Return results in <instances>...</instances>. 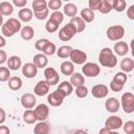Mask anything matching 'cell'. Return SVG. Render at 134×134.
<instances>
[{
	"label": "cell",
	"mask_w": 134,
	"mask_h": 134,
	"mask_svg": "<svg viewBox=\"0 0 134 134\" xmlns=\"http://www.w3.org/2000/svg\"><path fill=\"white\" fill-rule=\"evenodd\" d=\"M98 61L102 66L109 67V68H113L117 64L116 55L114 54L113 50L110 49L109 47H105L100 50L99 55H98Z\"/></svg>",
	"instance_id": "6da1fadb"
},
{
	"label": "cell",
	"mask_w": 134,
	"mask_h": 134,
	"mask_svg": "<svg viewBox=\"0 0 134 134\" xmlns=\"http://www.w3.org/2000/svg\"><path fill=\"white\" fill-rule=\"evenodd\" d=\"M21 22L15 18H9L2 26H1V31L4 37H13L15 34L21 30Z\"/></svg>",
	"instance_id": "7a4b0ae2"
},
{
	"label": "cell",
	"mask_w": 134,
	"mask_h": 134,
	"mask_svg": "<svg viewBox=\"0 0 134 134\" xmlns=\"http://www.w3.org/2000/svg\"><path fill=\"white\" fill-rule=\"evenodd\" d=\"M122 110L125 113H133L134 112V95L131 92H126L121 95L120 100Z\"/></svg>",
	"instance_id": "3957f363"
},
{
	"label": "cell",
	"mask_w": 134,
	"mask_h": 134,
	"mask_svg": "<svg viewBox=\"0 0 134 134\" xmlns=\"http://www.w3.org/2000/svg\"><path fill=\"white\" fill-rule=\"evenodd\" d=\"M75 34H76L75 27L71 23H67L59 30V38H60V40L67 42V41L71 40L75 36Z\"/></svg>",
	"instance_id": "277c9868"
},
{
	"label": "cell",
	"mask_w": 134,
	"mask_h": 134,
	"mask_svg": "<svg viewBox=\"0 0 134 134\" xmlns=\"http://www.w3.org/2000/svg\"><path fill=\"white\" fill-rule=\"evenodd\" d=\"M125 35V28L121 25H112L107 29V38L111 41H119Z\"/></svg>",
	"instance_id": "5b68a950"
},
{
	"label": "cell",
	"mask_w": 134,
	"mask_h": 134,
	"mask_svg": "<svg viewBox=\"0 0 134 134\" xmlns=\"http://www.w3.org/2000/svg\"><path fill=\"white\" fill-rule=\"evenodd\" d=\"M82 71L84 73V75L89 76V77H95L99 74L100 72V67L93 62H88L85 63L82 67Z\"/></svg>",
	"instance_id": "8992f818"
},
{
	"label": "cell",
	"mask_w": 134,
	"mask_h": 134,
	"mask_svg": "<svg viewBox=\"0 0 134 134\" xmlns=\"http://www.w3.org/2000/svg\"><path fill=\"white\" fill-rule=\"evenodd\" d=\"M44 76H45V81H46V83L49 85V87L57 85V84L59 83V81H60V75H59V73H58V72L55 71V69L52 68V67H47V68H45V70H44Z\"/></svg>",
	"instance_id": "52a82bcc"
},
{
	"label": "cell",
	"mask_w": 134,
	"mask_h": 134,
	"mask_svg": "<svg viewBox=\"0 0 134 134\" xmlns=\"http://www.w3.org/2000/svg\"><path fill=\"white\" fill-rule=\"evenodd\" d=\"M70 62L76 65H83L87 61V53L80 49H72L70 55Z\"/></svg>",
	"instance_id": "ba28073f"
},
{
	"label": "cell",
	"mask_w": 134,
	"mask_h": 134,
	"mask_svg": "<svg viewBox=\"0 0 134 134\" xmlns=\"http://www.w3.org/2000/svg\"><path fill=\"white\" fill-rule=\"evenodd\" d=\"M34 113H35V116H36L37 120L44 121L49 115V108L45 104H40L35 108Z\"/></svg>",
	"instance_id": "9c48e42d"
},
{
	"label": "cell",
	"mask_w": 134,
	"mask_h": 134,
	"mask_svg": "<svg viewBox=\"0 0 134 134\" xmlns=\"http://www.w3.org/2000/svg\"><path fill=\"white\" fill-rule=\"evenodd\" d=\"M121 126H122V119L118 116H115V115L109 116L105 121V128L109 129L110 131L118 130Z\"/></svg>",
	"instance_id": "30bf717a"
},
{
	"label": "cell",
	"mask_w": 134,
	"mask_h": 134,
	"mask_svg": "<svg viewBox=\"0 0 134 134\" xmlns=\"http://www.w3.org/2000/svg\"><path fill=\"white\" fill-rule=\"evenodd\" d=\"M64 98H65V96L61 92H59L58 90H55V91L51 92L50 94H48L47 102L52 107H59V106H61L63 104Z\"/></svg>",
	"instance_id": "8fae6325"
},
{
	"label": "cell",
	"mask_w": 134,
	"mask_h": 134,
	"mask_svg": "<svg viewBox=\"0 0 134 134\" xmlns=\"http://www.w3.org/2000/svg\"><path fill=\"white\" fill-rule=\"evenodd\" d=\"M108 92H109V89L106 85L104 84H97V85H94L91 89V93L94 97L96 98H104L108 95Z\"/></svg>",
	"instance_id": "7c38bea8"
},
{
	"label": "cell",
	"mask_w": 134,
	"mask_h": 134,
	"mask_svg": "<svg viewBox=\"0 0 134 134\" xmlns=\"http://www.w3.org/2000/svg\"><path fill=\"white\" fill-rule=\"evenodd\" d=\"M21 105L25 108V109H32L35 106H36V103H37V99H36V96L31 93H24L22 94L21 96Z\"/></svg>",
	"instance_id": "4fadbf2b"
},
{
	"label": "cell",
	"mask_w": 134,
	"mask_h": 134,
	"mask_svg": "<svg viewBox=\"0 0 134 134\" xmlns=\"http://www.w3.org/2000/svg\"><path fill=\"white\" fill-rule=\"evenodd\" d=\"M22 73L27 79H32L38 73V68L34 63H25L22 66Z\"/></svg>",
	"instance_id": "5bb4252c"
},
{
	"label": "cell",
	"mask_w": 134,
	"mask_h": 134,
	"mask_svg": "<svg viewBox=\"0 0 134 134\" xmlns=\"http://www.w3.org/2000/svg\"><path fill=\"white\" fill-rule=\"evenodd\" d=\"M48 91H49V85L46 83V81H39L34 88V92L38 96L46 95Z\"/></svg>",
	"instance_id": "9a60e30c"
},
{
	"label": "cell",
	"mask_w": 134,
	"mask_h": 134,
	"mask_svg": "<svg viewBox=\"0 0 134 134\" xmlns=\"http://www.w3.org/2000/svg\"><path fill=\"white\" fill-rule=\"evenodd\" d=\"M113 52L115 55H126L128 52H129V46L126 42H122V41H118L114 44V47H113Z\"/></svg>",
	"instance_id": "2e32d148"
},
{
	"label": "cell",
	"mask_w": 134,
	"mask_h": 134,
	"mask_svg": "<svg viewBox=\"0 0 134 134\" xmlns=\"http://www.w3.org/2000/svg\"><path fill=\"white\" fill-rule=\"evenodd\" d=\"M119 100L116 97H109L106 102H105V108L108 112L111 113H115L119 110Z\"/></svg>",
	"instance_id": "e0dca14e"
},
{
	"label": "cell",
	"mask_w": 134,
	"mask_h": 134,
	"mask_svg": "<svg viewBox=\"0 0 134 134\" xmlns=\"http://www.w3.org/2000/svg\"><path fill=\"white\" fill-rule=\"evenodd\" d=\"M72 87H80V86H83L85 84V76L80 73V72H73L71 75H70V82H69Z\"/></svg>",
	"instance_id": "ac0fdd59"
},
{
	"label": "cell",
	"mask_w": 134,
	"mask_h": 134,
	"mask_svg": "<svg viewBox=\"0 0 134 134\" xmlns=\"http://www.w3.org/2000/svg\"><path fill=\"white\" fill-rule=\"evenodd\" d=\"M6 62H7V68L9 70H18V69L21 68V65H22L21 59L18 55H12V57H9Z\"/></svg>",
	"instance_id": "d6986e66"
},
{
	"label": "cell",
	"mask_w": 134,
	"mask_h": 134,
	"mask_svg": "<svg viewBox=\"0 0 134 134\" xmlns=\"http://www.w3.org/2000/svg\"><path fill=\"white\" fill-rule=\"evenodd\" d=\"M37 68H44L48 64V59L45 54L43 53H38L34 57V62H32Z\"/></svg>",
	"instance_id": "ffe728a7"
},
{
	"label": "cell",
	"mask_w": 134,
	"mask_h": 134,
	"mask_svg": "<svg viewBox=\"0 0 134 134\" xmlns=\"http://www.w3.org/2000/svg\"><path fill=\"white\" fill-rule=\"evenodd\" d=\"M57 90H58L59 92H61V93L66 97V96H68V95H70V94L72 93L73 87H72V85H71L69 82L64 81V82H62V83L59 85V87H58Z\"/></svg>",
	"instance_id": "44dd1931"
},
{
	"label": "cell",
	"mask_w": 134,
	"mask_h": 134,
	"mask_svg": "<svg viewBox=\"0 0 134 134\" xmlns=\"http://www.w3.org/2000/svg\"><path fill=\"white\" fill-rule=\"evenodd\" d=\"M35 134H49L50 133V126L45 121L38 122L34 128Z\"/></svg>",
	"instance_id": "7402d4cb"
},
{
	"label": "cell",
	"mask_w": 134,
	"mask_h": 134,
	"mask_svg": "<svg viewBox=\"0 0 134 134\" xmlns=\"http://www.w3.org/2000/svg\"><path fill=\"white\" fill-rule=\"evenodd\" d=\"M120 69L122 72H131L134 69V61L131 58H125L120 62Z\"/></svg>",
	"instance_id": "603a6c76"
},
{
	"label": "cell",
	"mask_w": 134,
	"mask_h": 134,
	"mask_svg": "<svg viewBox=\"0 0 134 134\" xmlns=\"http://www.w3.org/2000/svg\"><path fill=\"white\" fill-rule=\"evenodd\" d=\"M69 23H71L74 27H75V29H76V32H82V31H84V29L86 28V23L84 22V20L81 18V17H73V18H71V20H70V22Z\"/></svg>",
	"instance_id": "cb8c5ba5"
},
{
	"label": "cell",
	"mask_w": 134,
	"mask_h": 134,
	"mask_svg": "<svg viewBox=\"0 0 134 134\" xmlns=\"http://www.w3.org/2000/svg\"><path fill=\"white\" fill-rule=\"evenodd\" d=\"M14 13V6L10 2L2 1L0 2V14L2 16H10Z\"/></svg>",
	"instance_id": "d4e9b609"
},
{
	"label": "cell",
	"mask_w": 134,
	"mask_h": 134,
	"mask_svg": "<svg viewBox=\"0 0 134 134\" xmlns=\"http://www.w3.org/2000/svg\"><path fill=\"white\" fill-rule=\"evenodd\" d=\"M60 69L64 75H71L74 72V65L70 61H64L61 64Z\"/></svg>",
	"instance_id": "484cf974"
},
{
	"label": "cell",
	"mask_w": 134,
	"mask_h": 134,
	"mask_svg": "<svg viewBox=\"0 0 134 134\" xmlns=\"http://www.w3.org/2000/svg\"><path fill=\"white\" fill-rule=\"evenodd\" d=\"M32 16H34V13L29 8H21L18 13L19 19L23 22H29L32 19Z\"/></svg>",
	"instance_id": "4316f807"
},
{
	"label": "cell",
	"mask_w": 134,
	"mask_h": 134,
	"mask_svg": "<svg viewBox=\"0 0 134 134\" xmlns=\"http://www.w3.org/2000/svg\"><path fill=\"white\" fill-rule=\"evenodd\" d=\"M21 38L23 39V40H25V41H29V40H31L32 38H34V36H35V30H34V28L31 27V26H24V27H22L21 28Z\"/></svg>",
	"instance_id": "83f0119b"
},
{
	"label": "cell",
	"mask_w": 134,
	"mask_h": 134,
	"mask_svg": "<svg viewBox=\"0 0 134 134\" xmlns=\"http://www.w3.org/2000/svg\"><path fill=\"white\" fill-rule=\"evenodd\" d=\"M22 85H23L22 80L19 76H12L8 80V87H9V89H12L14 91L20 90L22 88Z\"/></svg>",
	"instance_id": "f1b7e54d"
},
{
	"label": "cell",
	"mask_w": 134,
	"mask_h": 134,
	"mask_svg": "<svg viewBox=\"0 0 134 134\" xmlns=\"http://www.w3.org/2000/svg\"><path fill=\"white\" fill-rule=\"evenodd\" d=\"M81 18L84 20V22H92L94 20V12L91 10L90 8H83L81 10Z\"/></svg>",
	"instance_id": "f546056e"
},
{
	"label": "cell",
	"mask_w": 134,
	"mask_h": 134,
	"mask_svg": "<svg viewBox=\"0 0 134 134\" xmlns=\"http://www.w3.org/2000/svg\"><path fill=\"white\" fill-rule=\"evenodd\" d=\"M71 51H72V47L64 45V46L59 47V49H57V54L61 59H66V58H69Z\"/></svg>",
	"instance_id": "4dcf8cb0"
},
{
	"label": "cell",
	"mask_w": 134,
	"mask_h": 134,
	"mask_svg": "<svg viewBox=\"0 0 134 134\" xmlns=\"http://www.w3.org/2000/svg\"><path fill=\"white\" fill-rule=\"evenodd\" d=\"M76 13H77V7L75 4L73 3H67L65 4L64 6V14L67 15L68 17H75L76 16Z\"/></svg>",
	"instance_id": "1f68e13d"
},
{
	"label": "cell",
	"mask_w": 134,
	"mask_h": 134,
	"mask_svg": "<svg viewBox=\"0 0 134 134\" xmlns=\"http://www.w3.org/2000/svg\"><path fill=\"white\" fill-rule=\"evenodd\" d=\"M23 120H24V122H26V124H28V125L35 124V122L37 121V119H36L34 110H31V109L26 110V111L23 113Z\"/></svg>",
	"instance_id": "d6a6232c"
},
{
	"label": "cell",
	"mask_w": 134,
	"mask_h": 134,
	"mask_svg": "<svg viewBox=\"0 0 134 134\" xmlns=\"http://www.w3.org/2000/svg\"><path fill=\"white\" fill-rule=\"evenodd\" d=\"M111 4H112V9H114L118 13L124 12L127 6V2L125 0H113L111 2Z\"/></svg>",
	"instance_id": "836d02e7"
},
{
	"label": "cell",
	"mask_w": 134,
	"mask_h": 134,
	"mask_svg": "<svg viewBox=\"0 0 134 134\" xmlns=\"http://www.w3.org/2000/svg\"><path fill=\"white\" fill-rule=\"evenodd\" d=\"M97 10H99V13L102 14H108L112 10V4L110 1L108 0H102L100 1V4L97 8Z\"/></svg>",
	"instance_id": "e575fe53"
},
{
	"label": "cell",
	"mask_w": 134,
	"mask_h": 134,
	"mask_svg": "<svg viewBox=\"0 0 134 134\" xmlns=\"http://www.w3.org/2000/svg\"><path fill=\"white\" fill-rule=\"evenodd\" d=\"M49 20H51V21H52V22H54L55 24L60 25V24L63 22V20H64V14H63V13H61L60 10L53 12V13L50 15Z\"/></svg>",
	"instance_id": "d590c367"
},
{
	"label": "cell",
	"mask_w": 134,
	"mask_h": 134,
	"mask_svg": "<svg viewBox=\"0 0 134 134\" xmlns=\"http://www.w3.org/2000/svg\"><path fill=\"white\" fill-rule=\"evenodd\" d=\"M42 52H43V54H45L46 57L47 55H52V54H54L55 52H57V47H55V45L53 44V43H51L50 41L46 44V46L44 47V49L42 50Z\"/></svg>",
	"instance_id": "8d00e7d4"
},
{
	"label": "cell",
	"mask_w": 134,
	"mask_h": 134,
	"mask_svg": "<svg viewBox=\"0 0 134 134\" xmlns=\"http://www.w3.org/2000/svg\"><path fill=\"white\" fill-rule=\"evenodd\" d=\"M32 8L34 12H39L44 8H47V2L45 0H35L32 1Z\"/></svg>",
	"instance_id": "74e56055"
},
{
	"label": "cell",
	"mask_w": 134,
	"mask_h": 134,
	"mask_svg": "<svg viewBox=\"0 0 134 134\" xmlns=\"http://www.w3.org/2000/svg\"><path fill=\"white\" fill-rule=\"evenodd\" d=\"M10 79V71L7 67H0V82H6Z\"/></svg>",
	"instance_id": "f35d334b"
},
{
	"label": "cell",
	"mask_w": 134,
	"mask_h": 134,
	"mask_svg": "<svg viewBox=\"0 0 134 134\" xmlns=\"http://www.w3.org/2000/svg\"><path fill=\"white\" fill-rule=\"evenodd\" d=\"M127 80H128V76H127V74L125 72H117L113 76V79H112V81L117 82V83H119L121 85H125V83L127 82Z\"/></svg>",
	"instance_id": "ab89813d"
},
{
	"label": "cell",
	"mask_w": 134,
	"mask_h": 134,
	"mask_svg": "<svg viewBox=\"0 0 134 134\" xmlns=\"http://www.w3.org/2000/svg\"><path fill=\"white\" fill-rule=\"evenodd\" d=\"M75 95L80 98H84L88 95V88L83 85V86H80V87H76L75 88Z\"/></svg>",
	"instance_id": "60d3db41"
},
{
	"label": "cell",
	"mask_w": 134,
	"mask_h": 134,
	"mask_svg": "<svg viewBox=\"0 0 134 134\" xmlns=\"http://www.w3.org/2000/svg\"><path fill=\"white\" fill-rule=\"evenodd\" d=\"M62 6V1L61 0H50L49 2H47V8L52 9L54 12H57L60 7Z\"/></svg>",
	"instance_id": "b9f144b4"
},
{
	"label": "cell",
	"mask_w": 134,
	"mask_h": 134,
	"mask_svg": "<svg viewBox=\"0 0 134 134\" xmlns=\"http://www.w3.org/2000/svg\"><path fill=\"white\" fill-rule=\"evenodd\" d=\"M48 14H49V9L48 8H44V9L39 10V12H34V16L38 20H45L48 17Z\"/></svg>",
	"instance_id": "7bdbcfd3"
},
{
	"label": "cell",
	"mask_w": 134,
	"mask_h": 134,
	"mask_svg": "<svg viewBox=\"0 0 134 134\" xmlns=\"http://www.w3.org/2000/svg\"><path fill=\"white\" fill-rule=\"evenodd\" d=\"M58 28H59V25L55 24L54 22H52L51 20H48V21L46 22V24H45V29H46V31H48V32H50V34L57 31Z\"/></svg>",
	"instance_id": "ee69618b"
},
{
	"label": "cell",
	"mask_w": 134,
	"mask_h": 134,
	"mask_svg": "<svg viewBox=\"0 0 134 134\" xmlns=\"http://www.w3.org/2000/svg\"><path fill=\"white\" fill-rule=\"evenodd\" d=\"M124 131L126 134H134V121H126V124L124 125Z\"/></svg>",
	"instance_id": "f6af8a7d"
},
{
	"label": "cell",
	"mask_w": 134,
	"mask_h": 134,
	"mask_svg": "<svg viewBox=\"0 0 134 134\" xmlns=\"http://www.w3.org/2000/svg\"><path fill=\"white\" fill-rule=\"evenodd\" d=\"M48 42H49V40H48V39H39V40L36 42L35 47H36V49H38V50L42 51Z\"/></svg>",
	"instance_id": "bcb514c9"
},
{
	"label": "cell",
	"mask_w": 134,
	"mask_h": 134,
	"mask_svg": "<svg viewBox=\"0 0 134 134\" xmlns=\"http://www.w3.org/2000/svg\"><path fill=\"white\" fill-rule=\"evenodd\" d=\"M122 88H124V85H121V84H119V83H117V82L111 81V83H110V89H111L112 91H114V92H119V91L122 90Z\"/></svg>",
	"instance_id": "7dc6e473"
},
{
	"label": "cell",
	"mask_w": 134,
	"mask_h": 134,
	"mask_svg": "<svg viewBox=\"0 0 134 134\" xmlns=\"http://www.w3.org/2000/svg\"><path fill=\"white\" fill-rule=\"evenodd\" d=\"M100 1H102V0H90V1L88 2V5H89L88 8H90L91 10L94 12L95 9L98 8V6H99V4H100Z\"/></svg>",
	"instance_id": "c3c4849f"
},
{
	"label": "cell",
	"mask_w": 134,
	"mask_h": 134,
	"mask_svg": "<svg viewBox=\"0 0 134 134\" xmlns=\"http://www.w3.org/2000/svg\"><path fill=\"white\" fill-rule=\"evenodd\" d=\"M13 4L17 7H24L27 4L26 0H13Z\"/></svg>",
	"instance_id": "681fc988"
},
{
	"label": "cell",
	"mask_w": 134,
	"mask_h": 134,
	"mask_svg": "<svg viewBox=\"0 0 134 134\" xmlns=\"http://www.w3.org/2000/svg\"><path fill=\"white\" fill-rule=\"evenodd\" d=\"M127 17L130 20H134V5H131L128 9H127Z\"/></svg>",
	"instance_id": "f907efd6"
},
{
	"label": "cell",
	"mask_w": 134,
	"mask_h": 134,
	"mask_svg": "<svg viewBox=\"0 0 134 134\" xmlns=\"http://www.w3.org/2000/svg\"><path fill=\"white\" fill-rule=\"evenodd\" d=\"M7 57H6V52L4 51V50H2V49H0V65H2V64H4L7 60Z\"/></svg>",
	"instance_id": "816d5d0a"
},
{
	"label": "cell",
	"mask_w": 134,
	"mask_h": 134,
	"mask_svg": "<svg viewBox=\"0 0 134 134\" xmlns=\"http://www.w3.org/2000/svg\"><path fill=\"white\" fill-rule=\"evenodd\" d=\"M5 118H6V113H5V111H4L2 108H0V125L5 121Z\"/></svg>",
	"instance_id": "f5cc1de1"
},
{
	"label": "cell",
	"mask_w": 134,
	"mask_h": 134,
	"mask_svg": "<svg viewBox=\"0 0 134 134\" xmlns=\"http://www.w3.org/2000/svg\"><path fill=\"white\" fill-rule=\"evenodd\" d=\"M9 129L6 126H0V134H9Z\"/></svg>",
	"instance_id": "db71d44e"
},
{
	"label": "cell",
	"mask_w": 134,
	"mask_h": 134,
	"mask_svg": "<svg viewBox=\"0 0 134 134\" xmlns=\"http://www.w3.org/2000/svg\"><path fill=\"white\" fill-rule=\"evenodd\" d=\"M6 45V40L3 36H0V49Z\"/></svg>",
	"instance_id": "11a10c76"
},
{
	"label": "cell",
	"mask_w": 134,
	"mask_h": 134,
	"mask_svg": "<svg viewBox=\"0 0 134 134\" xmlns=\"http://www.w3.org/2000/svg\"><path fill=\"white\" fill-rule=\"evenodd\" d=\"M111 133V131L109 130V129H107V128H102L100 130H99V133L98 134H110Z\"/></svg>",
	"instance_id": "9f6ffc18"
},
{
	"label": "cell",
	"mask_w": 134,
	"mask_h": 134,
	"mask_svg": "<svg viewBox=\"0 0 134 134\" xmlns=\"http://www.w3.org/2000/svg\"><path fill=\"white\" fill-rule=\"evenodd\" d=\"M73 134H88L86 131H84V130H77V131H75Z\"/></svg>",
	"instance_id": "6f0895ef"
},
{
	"label": "cell",
	"mask_w": 134,
	"mask_h": 134,
	"mask_svg": "<svg viewBox=\"0 0 134 134\" xmlns=\"http://www.w3.org/2000/svg\"><path fill=\"white\" fill-rule=\"evenodd\" d=\"M3 25V16L0 14V26Z\"/></svg>",
	"instance_id": "680465c9"
},
{
	"label": "cell",
	"mask_w": 134,
	"mask_h": 134,
	"mask_svg": "<svg viewBox=\"0 0 134 134\" xmlns=\"http://www.w3.org/2000/svg\"><path fill=\"white\" fill-rule=\"evenodd\" d=\"M110 134H119L118 132H116V131H111V133Z\"/></svg>",
	"instance_id": "91938a15"
}]
</instances>
